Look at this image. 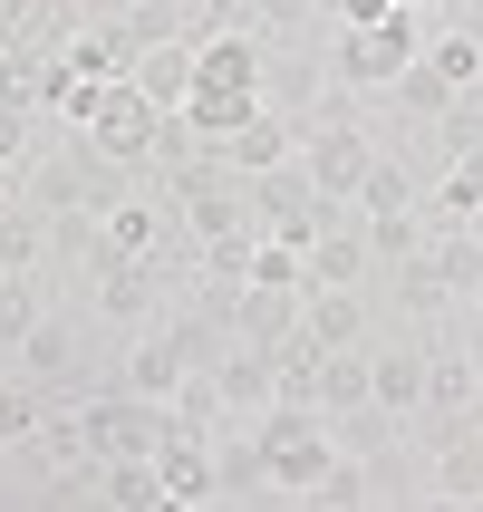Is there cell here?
I'll return each instance as SVG.
<instances>
[{
  "instance_id": "obj_17",
  "label": "cell",
  "mask_w": 483,
  "mask_h": 512,
  "mask_svg": "<svg viewBox=\"0 0 483 512\" xmlns=\"http://www.w3.org/2000/svg\"><path fill=\"white\" fill-rule=\"evenodd\" d=\"M368 397L387 416H416L426 406V348H368Z\"/></svg>"
},
{
  "instance_id": "obj_8",
  "label": "cell",
  "mask_w": 483,
  "mask_h": 512,
  "mask_svg": "<svg viewBox=\"0 0 483 512\" xmlns=\"http://www.w3.org/2000/svg\"><path fill=\"white\" fill-rule=\"evenodd\" d=\"M155 484H165V512H184V503H213V435H184V426H165V445H155Z\"/></svg>"
},
{
  "instance_id": "obj_10",
  "label": "cell",
  "mask_w": 483,
  "mask_h": 512,
  "mask_svg": "<svg viewBox=\"0 0 483 512\" xmlns=\"http://www.w3.org/2000/svg\"><path fill=\"white\" fill-rule=\"evenodd\" d=\"M213 155H223L232 174H261V165H290V155H300V126H290L281 107H252V116H242V126H232L223 145H213Z\"/></svg>"
},
{
  "instance_id": "obj_36",
  "label": "cell",
  "mask_w": 483,
  "mask_h": 512,
  "mask_svg": "<svg viewBox=\"0 0 483 512\" xmlns=\"http://www.w3.org/2000/svg\"><path fill=\"white\" fill-rule=\"evenodd\" d=\"M397 10H435V0H397Z\"/></svg>"
},
{
  "instance_id": "obj_21",
  "label": "cell",
  "mask_w": 483,
  "mask_h": 512,
  "mask_svg": "<svg viewBox=\"0 0 483 512\" xmlns=\"http://www.w3.org/2000/svg\"><path fill=\"white\" fill-rule=\"evenodd\" d=\"M39 252H49V213L29 194H0V271H39Z\"/></svg>"
},
{
  "instance_id": "obj_18",
  "label": "cell",
  "mask_w": 483,
  "mask_h": 512,
  "mask_svg": "<svg viewBox=\"0 0 483 512\" xmlns=\"http://www.w3.org/2000/svg\"><path fill=\"white\" fill-rule=\"evenodd\" d=\"M136 87H145L165 116L184 107V97H194V29H184V39H155V49L136 58Z\"/></svg>"
},
{
  "instance_id": "obj_35",
  "label": "cell",
  "mask_w": 483,
  "mask_h": 512,
  "mask_svg": "<svg viewBox=\"0 0 483 512\" xmlns=\"http://www.w3.org/2000/svg\"><path fill=\"white\" fill-rule=\"evenodd\" d=\"M474 377H483V319H474Z\"/></svg>"
},
{
  "instance_id": "obj_12",
  "label": "cell",
  "mask_w": 483,
  "mask_h": 512,
  "mask_svg": "<svg viewBox=\"0 0 483 512\" xmlns=\"http://www.w3.org/2000/svg\"><path fill=\"white\" fill-rule=\"evenodd\" d=\"M49 87H58V49L0 39V107H20V116H49Z\"/></svg>"
},
{
  "instance_id": "obj_33",
  "label": "cell",
  "mask_w": 483,
  "mask_h": 512,
  "mask_svg": "<svg viewBox=\"0 0 483 512\" xmlns=\"http://www.w3.org/2000/svg\"><path fill=\"white\" fill-rule=\"evenodd\" d=\"M29 126H39V116L0 107V184H20V174H29Z\"/></svg>"
},
{
  "instance_id": "obj_32",
  "label": "cell",
  "mask_w": 483,
  "mask_h": 512,
  "mask_svg": "<svg viewBox=\"0 0 483 512\" xmlns=\"http://www.w3.org/2000/svg\"><path fill=\"white\" fill-rule=\"evenodd\" d=\"M387 97H397V107H406V116H416V126H435V116L455 107V87L435 78L426 58H416V68H406V78H397V87H387Z\"/></svg>"
},
{
  "instance_id": "obj_11",
  "label": "cell",
  "mask_w": 483,
  "mask_h": 512,
  "mask_svg": "<svg viewBox=\"0 0 483 512\" xmlns=\"http://www.w3.org/2000/svg\"><path fill=\"white\" fill-rule=\"evenodd\" d=\"M184 377H194V368H184L174 329H165V319H145V329H136V348H126V377H116V387H136V397H155V406H165Z\"/></svg>"
},
{
  "instance_id": "obj_30",
  "label": "cell",
  "mask_w": 483,
  "mask_h": 512,
  "mask_svg": "<svg viewBox=\"0 0 483 512\" xmlns=\"http://www.w3.org/2000/svg\"><path fill=\"white\" fill-rule=\"evenodd\" d=\"M416 203H426V194H416V174L377 155V165H368V184H358V213H416Z\"/></svg>"
},
{
  "instance_id": "obj_26",
  "label": "cell",
  "mask_w": 483,
  "mask_h": 512,
  "mask_svg": "<svg viewBox=\"0 0 483 512\" xmlns=\"http://www.w3.org/2000/svg\"><path fill=\"white\" fill-rule=\"evenodd\" d=\"M426 68L455 87V97H474V87H483V29H445V39H426Z\"/></svg>"
},
{
  "instance_id": "obj_34",
  "label": "cell",
  "mask_w": 483,
  "mask_h": 512,
  "mask_svg": "<svg viewBox=\"0 0 483 512\" xmlns=\"http://www.w3.org/2000/svg\"><path fill=\"white\" fill-rule=\"evenodd\" d=\"M29 10H39V0H0V39H10V29H29Z\"/></svg>"
},
{
  "instance_id": "obj_27",
  "label": "cell",
  "mask_w": 483,
  "mask_h": 512,
  "mask_svg": "<svg viewBox=\"0 0 483 512\" xmlns=\"http://www.w3.org/2000/svg\"><path fill=\"white\" fill-rule=\"evenodd\" d=\"M39 319H49V290H39V271H0V348H20Z\"/></svg>"
},
{
  "instance_id": "obj_13",
  "label": "cell",
  "mask_w": 483,
  "mask_h": 512,
  "mask_svg": "<svg viewBox=\"0 0 483 512\" xmlns=\"http://www.w3.org/2000/svg\"><path fill=\"white\" fill-rule=\"evenodd\" d=\"M68 368H78V319H58V310H49V319L20 339V377L39 387V397H58V387H68Z\"/></svg>"
},
{
  "instance_id": "obj_7",
  "label": "cell",
  "mask_w": 483,
  "mask_h": 512,
  "mask_svg": "<svg viewBox=\"0 0 483 512\" xmlns=\"http://www.w3.org/2000/svg\"><path fill=\"white\" fill-rule=\"evenodd\" d=\"M377 281V252H368V223L339 213V223L310 242V290H368Z\"/></svg>"
},
{
  "instance_id": "obj_3",
  "label": "cell",
  "mask_w": 483,
  "mask_h": 512,
  "mask_svg": "<svg viewBox=\"0 0 483 512\" xmlns=\"http://www.w3.org/2000/svg\"><path fill=\"white\" fill-rule=\"evenodd\" d=\"M78 136L97 145L107 165H126V174H136V165H155V145H165V107H155V97H145L136 78H107L97 97H87Z\"/></svg>"
},
{
  "instance_id": "obj_19",
  "label": "cell",
  "mask_w": 483,
  "mask_h": 512,
  "mask_svg": "<svg viewBox=\"0 0 483 512\" xmlns=\"http://www.w3.org/2000/svg\"><path fill=\"white\" fill-rule=\"evenodd\" d=\"M474 397H483V377H474V348H426V406L435 416H474Z\"/></svg>"
},
{
  "instance_id": "obj_1",
  "label": "cell",
  "mask_w": 483,
  "mask_h": 512,
  "mask_svg": "<svg viewBox=\"0 0 483 512\" xmlns=\"http://www.w3.org/2000/svg\"><path fill=\"white\" fill-rule=\"evenodd\" d=\"M252 435H261V455H271V493H310V484H319V464L339 455V426H329V406H290V397L261 406Z\"/></svg>"
},
{
  "instance_id": "obj_22",
  "label": "cell",
  "mask_w": 483,
  "mask_h": 512,
  "mask_svg": "<svg viewBox=\"0 0 483 512\" xmlns=\"http://www.w3.org/2000/svg\"><path fill=\"white\" fill-rule=\"evenodd\" d=\"M252 107H261V97H242V87H194V97H184L174 116H184V136H194V145H223Z\"/></svg>"
},
{
  "instance_id": "obj_5",
  "label": "cell",
  "mask_w": 483,
  "mask_h": 512,
  "mask_svg": "<svg viewBox=\"0 0 483 512\" xmlns=\"http://www.w3.org/2000/svg\"><path fill=\"white\" fill-rule=\"evenodd\" d=\"M87 281H97V310L145 329V319H165V281L174 261H126V252H87Z\"/></svg>"
},
{
  "instance_id": "obj_31",
  "label": "cell",
  "mask_w": 483,
  "mask_h": 512,
  "mask_svg": "<svg viewBox=\"0 0 483 512\" xmlns=\"http://www.w3.org/2000/svg\"><path fill=\"white\" fill-rule=\"evenodd\" d=\"M39 416H49V397L10 368V377H0V445H29V426H39Z\"/></svg>"
},
{
  "instance_id": "obj_20",
  "label": "cell",
  "mask_w": 483,
  "mask_h": 512,
  "mask_svg": "<svg viewBox=\"0 0 483 512\" xmlns=\"http://www.w3.org/2000/svg\"><path fill=\"white\" fill-rule=\"evenodd\" d=\"M97 503H116V512H165L155 455H107V464H97Z\"/></svg>"
},
{
  "instance_id": "obj_2",
  "label": "cell",
  "mask_w": 483,
  "mask_h": 512,
  "mask_svg": "<svg viewBox=\"0 0 483 512\" xmlns=\"http://www.w3.org/2000/svg\"><path fill=\"white\" fill-rule=\"evenodd\" d=\"M416 58H426V20L416 10H387L368 29H329V78L339 87H397Z\"/></svg>"
},
{
  "instance_id": "obj_14",
  "label": "cell",
  "mask_w": 483,
  "mask_h": 512,
  "mask_svg": "<svg viewBox=\"0 0 483 512\" xmlns=\"http://www.w3.org/2000/svg\"><path fill=\"white\" fill-rule=\"evenodd\" d=\"M213 377H223V406L242 416V426H252L261 406L281 397V377H271V348H252V339H232V348H223V368H213Z\"/></svg>"
},
{
  "instance_id": "obj_15",
  "label": "cell",
  "mask_w": 483,
  "mask_h": 512,
  "mask_svg": "<svg viewBox=\"0 0 483 512\" xmlns=\"http://www.w3.org/2000/svg\"><path fill=\"white\" fill-rule=\"evenodd\" d=\"M290 329H300V290H232V339H252V348H281Z\"/></svg>"
},
{
  "instance_id": "obj_16",
  "label": "cell",
  "mask_w": 483,
  "mask_h": 512,
  "mask_svg": "<svg viewBox=\"0 0 483 512\" xmlns=\"http://www.w3.org/2000/svg\"><path fill=\"white\" fill-rule=\"evenodd\" d=\"M300 329L319 348H368V300L358 290H300Z\"/></svg>"
},
{
  "instance_id": "obj_28",
  "label": "cell",
  "mask_w": 483,
  "mask_h": 512,
  "mask_svg": "<svg viewBox=\"0 0 483 512\" xmlns=\"http://www.w3.org/2000/svg\"><path fill=\"white\" fill-rule=\"evenodd\" d=\"M368 493H377V474H368V455H348V445H339V455L319 464V484L300 493V503H329V512H348V503H368Z\"/></svg>"
},
{
  "instance_id": "obj_37",
  "label": "cell",
  "mask_w": 483,
  "mask_h": 512,
  "mask_svg": "<svg viewBox=\"0 0 483 512\" xmlns=\"http://www.w3.org/2000/svg\"><path fill=\"white\" fill-rule=\"evenodd\" d=\"M474 29H483V10H474Z\"/></svg>"
},
{
  "instance_id": "obj_9",
  "label": "cell",
  "mask_w": 483,
  "mask_h": 512,
  "mask_svg": "<svg viewBox=\"0 0 483 512\" xmlns=\"http://www.w3.org/2000/svg\"><path fill=\"white\" fill-rule=\"evenodd\" d=\"M194 87H242V97H261V39L252 29H194Z\"/></svg>"
},
{
  "instance_id": "obj_4",
  "label": "cell",
  "mask_w": 483,
  "mask_h": 512,
  "mask_svg": "<svg viewBox=\"0 0 483 512\" xmlns=\"http://www.w3.org/2000/svg\"><path fill=\"white\" fill-rule=\"evenodd\" d=\"M300 165H310V184L329 203H358V184H368V165H377V145H368V126L358 116H319V126H300Z\"/></svg>"
},
{
  "instance_id": "obj_24",
  "label": "cell",
  "mask_w": 483,
  "mask_h": 512,
  "mask_svg": "<svg viewBox=\"0 0 483 512\" xmlns=\"http://www.w3.org/2000/svg\"><path fill=\"white\" fill-rule=\"evenodd\" d=\"M319 406H329V416L377 406V397H368V348H329V358H319Z\"/></svg>"
},
{
  "instance_id": "obj_29",
  "label": "cell",
  "mask_w": 483,
  "mask_h": 512,
  "mask_svg": "<svg viewBox=\"0 0 483 512\" xmlns=\"http://www.w3.org/2000/svg\"><path fill=\"white\" fill-rule=\"evenodd\" d=\"M368 223V252H377V271H397L406 252H426V213H358Z\"/></svg>"
},
{
  "instance_id": "obj_23",
  "label": "cell",
  "mask_w": 483,
  "mask_h": 512,
  "mask_svg": "<svg viewBox=\"0 0 483 512\" xmlns=\"http://www.w3.org/2000/svg\"><path fill=\"white\" fill-rule=\"evenodd\" d=\"M435 493L445 503H483V426H455L435 455Z\"/></svg>"
},
{
  "instance_id": "obj_6",
  "label": "cell",
  "mask_w": 483,
  "mask_h": 512,
  "mask_svg": "<svg viewBox=\"0 0 483 512\" xmlns=\"http://www.w3.org/2000/svg\"><path fill=\"white\" fill-rule=\"evenodd\" d=\"M20 455H29V474H49V484H58V474H78V464H97L87 406H78V397H68V406H49V416L29 426V445H20Z\"/></svg>"
},
{
  "instance_id": "obj_25",
  "label": "cell",
  "mask_w": 483,
  "mask_h": 512,
  "mask_svg": "<svg viewBox=\"0 0 483 512\" xmlns=\"http://www.w3.org/2000/svg\"><path fill=\"white\" fill-rule=\"evenodd\" d=\"M445 300H455L445 261H435V252H406V261H397V310H416V319H445Z\"/></svg>"
}]
</instances>
